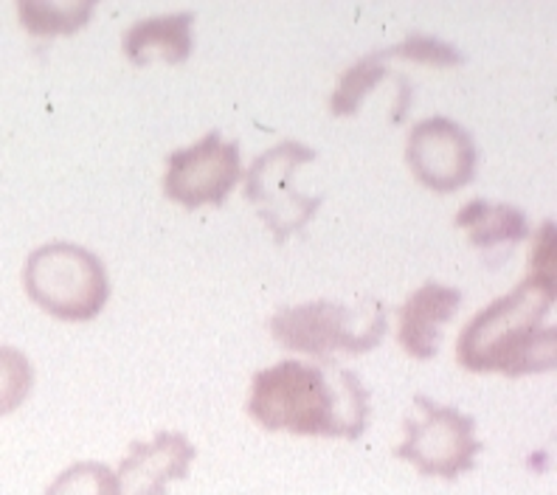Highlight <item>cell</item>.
I'll list each match as a JSON object with an SVG mask.
<instances>
[{"instance_id": "6da1fadb", "label": "cell", "mask_w": 557, "mask_h": 495, "mask_svg": "<svg viewBox=\"0 0 557 495\" xmlns=\"http://www.w3.org/2000/svg\"><path fill=\"white\" fill-rule=\"evenodd\" d=\"M248 414L268 431L358 440L369 425V392L333 358L282 360L253 374Z\"/></svg>"}, {"instance_id": "7a4b0ae2", "label": "cell", "mask_w": 557, "mask_h": 495, "mask_svg": "<svg viewBox=\"0 0 557 495\" xmlns=\"http://www.w3.org/2000/svg\"><path fill=\"white\" fill-rule=\"evenodd\" d=\"M555 305V276L530 271L504 299L484 307L459 335L456 358L470 372H504L510 378L555 369V326H544Z\"/></svg>"}, {"instance_id": "3957f363", "label": "cell", "mask_w": 557, "mask_h": 495, "mask_svg": "<svg viewBox=\"0 0 557 495\" xmlns=\"http://www.w3.org/2000/svg\"><path fill=\"white\" fill-rule=\"evenodd\" d=\"M23 285L32 301L62 321L96 319L110 299L104 262L74 243H48L28 253Z\"/></svg>"}, {"instance_id": "277c9868", "label": "cell", "mask_w": 557, "mask_h": 495, "mask_svg": "<svg viewBox=\"0 0 557 495\" xmlns=\"http://www.w3.org/2000/svg\"><path fill=\"white\" fill-rule=\"evenodd\" d=\"M271 333L285 349L315 358H326L335 349L369 352L386 335V310L374 299H363L352 307L310 301L276 312L271 319Z\"/></svg>"}, {"instance_id": "5b68a950", "label": "cell", "mask_w": 557, "mask_h": 495, "mask_svg": "<svg viewBox=\"0 0 557 495\" xmlns=\"http://www.w3.org/2000/svg\"><path fill=\"white\" fill-rule=\"evenodd\" d=\"M482 442L476 422L454 406H440L417 394L414 414L406 420V440L397 445V459L411 461L422 475L456 479L476 465Z\"/></svg>"}, {"instance_id": "8992f818", "label": "cell", "mask_w": 557, "mask_h": 495, "mask_svg": "<svg viewBox=\"0 0 557 495\" xmlns=\"http://www.w3.org/2000/svg\"><path fill=\"white\" fill-rule=\"evenodd\" d=\"M315 161V150L299 141H282L265 150L245 175V197L257 206L276 243H285L293 231L305 228L321 206V197L301 195L296 172Z\"/></svg>"}, {"instance_id": "52a82bcc", "label": "cell", "mask_w": 557, "mask_h": 495, "mask_svg": "<svg viewBox=\"0 0 557 495\" xmlns=\"http://www.w3.org/2000/svg\"><path fill=\"white\" fill-rule=\"evenodd\" d=\"M237 181L239 144L228 141L214 129L191 147L172 152L163 175V191L186 209H200L223 203Z\"/></svg>"}, {"instance_id": "ba28073f", "label": "cell", "mask_w": 557, "mask_h": 495, "mask_svg": "<svg viewBox=\"0 0 557 495\" xmlns=\"http://www.w3.org/2000/svg\"><path fill=\"white\" fill-rule=\"evenodd\" d=\"M406 161L422 186L434 191H456L476 175L479 152L473 136L448 115H431L411 127Z\"/></svg>"}, {"instance_id": "9c48e42d", "label": "cell", "mask_w": 557, "mask_h": 495, "mask_svg": "<svg viewBox=\"0 0 557 495\" xmlns=\"http://www.w3.org/2000/svg\"><path fill=\"white\" fill-rule=\"evenodd\" d=\"M198 450L177 431H158L150 442H136L119 465L122 495H163L177 479H186Z\"/></svg>"}, {"instance_id": "30bf717a", "label": "cell", "mask_w": 557, "mask_h": 495, "mask_svg": "<svg viewBox=\"0 0 557 495\" xmlns=\"http://www.w3.org/2000/svg\"><path fill=\"white\" fill-rule=\"evenodd\" d=\"M462 305V293L456 287L429 282L414 290L400 307V344L408 355L420 360L434 358L440 349L442 330L454 319V312Z\"/></svg>"}, {"instance_id": "8fae6325", "label": "cell", "mask_w": 557, "mask_h": 495, "mask_svg": "<svg viewBox=\"0 0 557 495\" xmlns=\"http://www.w3.org/2000/svg\"><path fill=\"white\" fill-rule=\"evenodd\" d=\"M191 23H195V12L158 14V17L133 23L122 37L124 57L138 69L150 65L152 60L172 62V65L189 60Z\"/></svg>"}, {"instance_id": "7c38bea8", "label": "cell", "mask_w": 557, "mask_h": 495, "mask_svg": "<svg viewBox=\"0 0 557 495\" xmlns=\"http://www.w3.org/2000/svg\"><path fill=\"white\" fill-rule=\"evenodd\" d=\"M456 225H462L470 234V243L479 248L496 243H521L527 228V214L510 203H487V200H470L459 214Z\"/></svg>"}, {"instance_id": "4fadbf2b", "label": "cell", "mask_w": 557, "mask_h": 495, "mask_svg": "<svg viewBox=\"0 0 557 495\" xmlns=\"http://www.w3.org/2000/svg\"><path fill=\"white\" fill-rule=\"evenodd\" d=\"M17 14L28 35L54 37L74 35L88 26L94 14V0H71V3H48V0H21Z\"/></svg>"}, {"instance_id": "5bb4252c", "label": "cell", "mask_w": 557, "mask_h": 495, "mask_svg": "<svg viewBox=\"0 0 557 495\" xmlns=\"http://www.w3.org/2000/svg\"><path fill=\"white\" fill-rule=\"evenodd\" d=\"M386 51H374L358 60L347 74L341 76L338 88H335L333 99H330V110L333 115H355L360 102L374 90V85L386 79Z\"/></svg>"}, {"instance_id": "9a60e30c", "label": "cell", "mask_w": 557, "mask_h": 495, "mask_svg": "<svg viewBox=\"0 0 557 495\" xmlns=\"http://www.w3.org/2000/svg\"><path fill=\"white\" fill-rule=\"evenodd\" d=\"M46 495H122L116 473L102 461H76L57 475Z\"/></svg>"}, {"instance_id": "2e32d148", "label": "cell", "mask_w": 557, "mask_h": 495, "mask_svg": "<svg viewBox=\"0 0 557 495\" xmlns=\"http://www.w3.org/2000/svg\"><path fill=\"white\" fill-rule=\"evenodd\" d=\"M32 386H35L32 360L14 346H0V417L21 408L32 394Z\"/></svg>"}, {"instance_id": "e0dca14e", "label": "cell", "mask_w": 557, "mask_h": 495, "mask_svg": "<svg viewBox=\"0 0 557 495\" xmlns=\"http://www.w3.org/2000/svg\"><path fill=\"white\" fill-rule=\"evenodd\" d=\"M386 54L403 57V60H414V62H431V65H459V62L465 60L454 46L425 35L406 37V40L397 42V46L386 48Z\"/></svg>"}]
</instances>
